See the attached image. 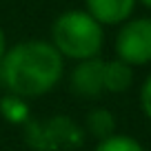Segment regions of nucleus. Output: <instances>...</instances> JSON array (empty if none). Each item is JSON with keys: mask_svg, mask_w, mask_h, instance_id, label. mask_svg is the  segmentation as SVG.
Instances as JSON below:
<instances>
[{"mask_svg": "<svg viewBox=\"0 0 151 151\" xmlns=\"http://www.w3.org/2000/svg\"><path fill=\"white\" fill-rule=\"evenodd\" d=\"M62 56L42 40L16 45L2 58V80L16 96H42L60 80Z\"/></svg>", "mask_w": 151, "mask_h": 151, "instance_id": "f257e3e1", "label": "nucleus"}, {"mask_svg": "<svg viewBox=\"0 0 151 151\" xmlns=\"http://www.w3.org/2000/svg\"><path fill=\"white\" fill-rule=\"evenodd\" d=\"M53 47L60 56H69L76 60L96 58L102 49V27L87 11H65L56 18L51 27Z\"/></svg>", "mask_w": 151, "mask_h": 151, "instance_id": "f03ea898", "label": "nucleus"}, {"mask_svg": "<svg viewBox=\"0 0 151 151\" xmlns=\"http://www.w3.org/2000/svg\"><path fill=\"white\" fill-rule=\"evenodd\" d=\"M29 147L38 151H62V149H78L85 142V133L73 120L67 116H53V118L38 122L27 120L24 129Z\"/></svg>", "mask_w": 151, "mask_h": 151, "instance_id": "7ed1b4c3", "label": "nucleus"}, {"mask_svg": "<svg viewBox=\"0 0 151 151\" xmlns=\"http://www.w3.org/2000/svg\"><path fill=\"white\" fill-rule=\"evenodd\" d=\"M116 51L127 65L151 62V18H138L124 24L116 38Z\"/></svg>", "mask_w": 151, "mask_h": 151, "instance_id": "20e7f679", "label": "nucleus"}, {"mask_svg": "<svg viewBox=\"0 0 151 151\" xmlns=\"http://www.w3.org/2000/svg\"><path fill=\"white\" fill-rule=\"evenodd\" d=\"M71 87L80 96H89V98L100 96L104 89V62L100 58L82 60L71 73Z\"/></svg>", "mask_w": 151, "mask_h": 151, "instance_id": "39448f33", "label": "nucleus"}, {"mask_svg": "<svg viewBox=\"0 0 151 151\" xmlns=\"http://www.w3.org/2000/svg\"><path fill=\"white\" fill-rule=\"evenodd\" d=\"M87 14L100 24H118L131 16L136 0H85Z\"/></svg>", "mask_w": 151, "mask_h": 151, "instance_id": "423d86ee", "label": "nucleus"}, {"mask_svg": "<svg viewBox=\"0 0 151 151\" xmlns=\"http://www.w3.org/2000/svg\"><path fill=\"white\" fill-rule=\"evenodd\" d=\"M131 80H133V71L127 62H122V60L104 62V89L124 91V89H129Z\"/></svg>", "mask_w": 151, "mask_h": 151, "instance_id": "0eeeda50", "label": "nucleus"}, {"mask_svg": "<svg viewBox=\"0 0 151 151\" xmlns=\"http://www.w3.org/2000/svg\"><path fill=\"white\" fill-rule=\"evenodd\" d=\"M113 116L107 111V109H96V111L89 113V118H87V127L89 131L93 133L96 138L104 140V138L113 136Z\"/></svg>", "mask_w": 151, "mask_h": 151, "instance_id": "6e6552de", "label": "nucleus"}, {"mask_svg": "<svg viewBox=\"0 0 151 151\" xmlns=\"http://www.w3.org/2000/svg\"><path fill=\"white\" fill-rule=\"evenodd\" d=\"M0 113L14 124H20V122H27L29 120V109L24 102H20V96L18 98L9 96V98L0 100Z\"/></svg>", "mask_w": 151, "mask_h": 151, "instance_id": "1a4fd4ad", "label": "nucleus"}, {"mask_svg": "<svg viewBox=\"0 0 151 151\" xmlns=\"http://www.w3.org/2000/svg\"><path fill=\"white\" fill-rule=\"evenodd\" d=\"M96 151H145V149L140 147V142H136L129 136H109L100 140Z\"/></svg>", "mask_w": 151, "mask_h": 151, "instance_id": "9d476101", "label": "nucleus"}, {"mask_svg": "<svg viewBox=\"0 0 151 151\" xmlns=\"http://www.w3.org/2000/svg\"><path fill=\"white\" fill-rule=\"evenodd\" d=\"M140 100H142V111H145V113H147V118L151 120V76L147 78L145 85H142Z\"/></svg>", "mask_w": 151, "mask_h": 151, "instance_id": "9b49d317", "label": "nucleus"}, {"mask_svg": "<svg viewBox=\"0 0 151 151\" xmlns=\"http://www.w3.org/2000/svg\"><path fill=\"white\" fill-rule=\"evenodd\" d=\"M7 53V40H5V33H2V29H0V60L5 58Z\"/></svg>", "mask_w": 151, "mask_h": 151, "instance_id": "f8f14e48", "label": "nucleus"}, {"mask_svg": "<svg viewBox=\"0 0 151 151\" xmlns=\"http://www.w3.org/2000/svg\"><path fill=\"white\" fill-rule=\"evenodd\" d=\"M140 2H142L145 7H149V9H151V0H140Z\"/></svg>", "mask_w": 151, "mask_h": 151, "instance_id": "ddd939ff", "label": "nucleus"}]
</instances>
